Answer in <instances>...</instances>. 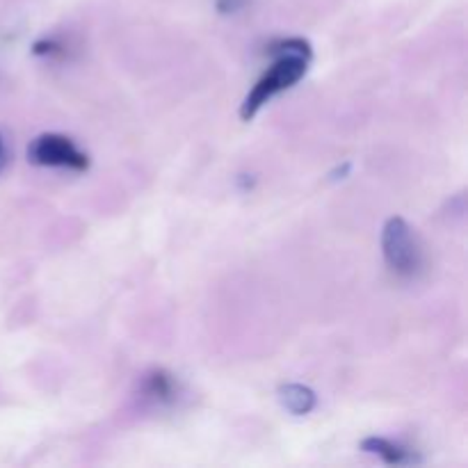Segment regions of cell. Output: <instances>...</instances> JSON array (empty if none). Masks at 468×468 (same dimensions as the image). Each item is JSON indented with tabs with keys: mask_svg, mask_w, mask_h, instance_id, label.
<instances>
[{
	"mask_svg": "<svg viewBox=\"0 0 468 468\" xmlns=\"http://www.w3.org/2000/svg\"><path fill=\"white\" fill-rule=\"evenodd\" d=\"M268 53L274 55V62L256 80V85L251 87V91L242 101V122H251L261 112V108L265 103H270L274 96L283 94L291 87H295L306 76V69H309L311 58H314L311 44L306 39H302V37H288V39L274 41L268 48Z\"/></svg>",
	"mask_w": 468,
	"mask_h": 468,
	"instance_id": "1",
	"label": "cell"
},
{
	"mask_svg": "<svg viewBox=\"0 0 468 468\" xmlns=\"http://www.w3.org/2000/svg\"><path fill=\"white\" fill-rule=\"evenodd\" d=\"M361 448L370 455H378L384 464L402 466V464H414L416 455L410 448H402L400 443H393L391 439L384 437H368L361 441Z\"/></svg>",
	"mask_w": 468,
	"mask_h": 468,
	"instance_id": "4",
	"label": "cell"
},
{
	"mask_svg": "<svg viewBox=\"0 0 468 468\" xmlns=\"http://www.w3.org/2000/svg\"><path fill=\"white\" fill-rule=\"evenodd\" d=\"M279 402L283 405V410L291 411L292 416H306L315 410V393L311 391L304 384H283L279 388Z\"/></svg>",
	"mask_w": 468,
	"mask_h": 468,
	"instance_id": "6",
	"label": "cell"
},
{
	"mask_svg": "<svg viewBox=\"0 0 468 468\" xmlns=\"http://www.w3.org/2000/svg\"><path fill=\"white\" fill-rule=\"evenodd\" d=\"M0 160H3V140H0Z\"/></svg>",
	"mask_w": 468,
	"mask_h": 468,
	"instance_id": "8",
	"label": "cell"
},
{
	"mask_svg": "<svg viewBox=\"0 0 468 468\" xmlns=\"http://www.w3.org/2000/svg\"><path fill=\"white\" fill-rule=\"evenodd\" d=\"M142 393H144L146 400L158 402V405H169V402L176 400L178 382L167 370H154L142 382Z\"/></svg>",
	"mask_w": 468,
	"mask_h": 468,
	"instance_id": "5",
	"label": "cell"
},
{
	"mask_svg": "<svg viewBox=\"0 0 468 468\" xmlns=\"http://www.w3.org/2000/svg\"><path fill=\"white\" fill-rule=\"evenodd\" d=\"M350 169H352V163H343L341 167H336L332 174H329V181H341V178H346L347 174H350Z\"/></svg>",
	"mask_w": 468,
	"mask_h": 468,
	"instance_id": "7",
	"label": "cell"
},
{
	"mask_svg": "<svg viewBox=\"0 0 468 468\" xmlns=\"http://www.w3.org/2000/svg\"><path fill=\"white\" fill-rule=\"evenodd\" d=\"M382 254L398 277H414L420 270V247L402 218H388L384 224Z\"/></svg>",
	"mask_w": 468,
	"mask_h": 468,
	"instance_id": "2",
	"label": "cell"
},
{
	"mask_svg": "<svg viewBox=\"0 0 468 468\" xmlns=\"http://www.w3.org/2000/svg\"><path fill=\"white\" fill-rule=\"evenodd\" d=\"M27 160L37 167H58L69 172H87L90 155L78 149L76 142L59 133H44L27 146Z\"/></svg>",
	"mask_w": 468,
	"mask_h": 468,
	"instance_id": "3",
	"label": "cell"
}]
</instances>
